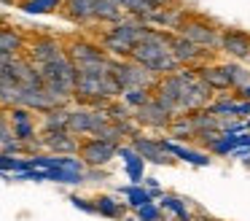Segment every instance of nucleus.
<instances>
[{
	"instance_id": "f257e3e1",
	"label": "nucleus",
	"mask_w": 250,
	"mask_h": 221,
	"mask_svg": "<svg viewBox=\"0 0 250 221\" xmlns=\"http://www.w3.org/2000/svg\"><path fill=\"white\" fill-rule=\"evenodd\" d=\"M169 35L167 30H156V27H148V32L143 35V41L132 49L129 59L137 65H143L146 70H151L156 78L169 75L178 70V62L169 54Z\"/></svg>"
},
{
	"instance_id": "f03ea898",
	"label": "nucleus",
	"mask_w": 250,
	"mask_h": 221,
	"mask_svg": "<svg viewBox=\"0 0 250 221\" xmlns=\"http://www.w3.org/2000/svg\"><path fill=\"white\" fill-rule=\"evenodd\" d=\"M41 84L57 100V105H70L73 102V86H76V65L67 59V54L57 57L54 62H46L38 68Z\"/></svg>"
},
{
	"instance_id": "7ed1b4c3",
	"label": "nucleus",
	"mask_w": 250,
	"mask_h": 221,
	"mask_svg": "<svg viewBox=\"0 0 250 221\" xmlns=\"http://www.w3.org/2000/svg\"><path fill=\"white\" fill-rule=\"evenodd\" d=\"M178 35H183L186 41H191L196 49H205V51H218V38H221V27L215 22L205 19L199 14H186L183 19L175 27Z\"/></svg>"
},
{
	"instance_id": "20e7f679",
	"label": "nucleus",
	"mask_w": 250,
	"mask_h": 221,
	"mask_svg": "<svg viewBox=\"0 0 250 221\" xmlns=\"http://www.w3.org/2000/svg\"><path fill=\"white\" fill-rule=\"evenodd\" d=\"M110 75L119 84V89H153L156 86V75L146 70L143 65L132 62V59H110Z\"/></svg>"
},
{
	"instance_id": "39448f33",
	"label": "nucleus",
	"mask_w": 250,
	"mask_h": 221,
	"mask_svg": "<svg viewBox=\"0 0 250 221\" xmlns=\"http://www.w3.org/2000/svg\"><path fill=\"white\" fill-rule=\"evenodd\" d=\"M108 113L105 108H83V105H76L67 111V132L76 135V138H92L97 135V129L103 124H108Z\"/></svg>"
},
{
	"instance_id": "423d86ee",
	"label": "nucleus",
	"mask_w": 250,
	"mask_h": 221,
	"mask_svg": "<svg viewBox=\"0 0 250 221\" xmlns=\"http://www.w3.org/2000/svg\"><path fill=\"white\" fill-rule=\"evenodd\" d=\"M62 54H65V43L57 35H49V32H38V35L27 38V46H24V57H27L35 68H41V65H46V62H54Z\"/></svg>"
},
{
	"instance_id": "0eeeda50",
	"label": "nucleus",
	"mask_w": 250,
	"mask_h": 221,
	"mask_svg": "<svg viewBox=\"0 0 250 221\" xmlns=\"http://www.w3.org/2000/svg\"><path fill=\"white\" fill-rule=\"evenodd\" d=\"M116 154H119V143L100 138H81V146H78V159L86 167H105L116 159Z\"/></svg>"
},
{
	"instance_id": "6e6552de",
	"label": "nucleus",
	"mask_w": 250,
	"mask_h": 221,
	"mask_svg": "<svg viewBox=\"0 0 250 221\" xmlns=\"http://www.w3.org/2000/svg\"><path fill=\"white\" fill-rule=\"evenodd\" d=\"M65 54L76 68H89V65H103L108 62V54L100 49L97 41H86V38H73L70 43H65Z\"/></svg>"
},
{
	"instance_id": "1a4fd4ad",
	"label": "nucleus",
	"mask_w": 250,
	"mask_h": 221,
	"mask_svg": "<svg viewBox=\"0 0 250 221\" xmlns=\"http://www.w3.org/2000/svg\"><path fill=\"white\" fill-rule=\"evenodd\" d=\"M169 54L178 62V68H196V65H205L212 59L215 51H205V49H196L191 41H186L183 35L172 32L169 35Z\"/></svg>"
},
{
	"instance_id": "9d476101",
	"label": "nucleus",
	"mask_w": 250,
	"mask_h": 221,
	"mask_svg": "<svg viewBox=\"0 0 250 221\" xmlns=\"http://www.w3.org/2000/svg\"><path fill=\"white\" fill-rule=\"evenodd\" d=\"M175 113H169L164 105H159L156 100H148L146 105H140L137 111H132V119L140 129H153V132H167L169 122H172Z\"/></svg>"
},
{
	"instance_id": "9b49d317",
	"label": "nucleus",
	"mask_w": 250,
	"mask_h": 221,
	"mask_svg": "<svg viewBox=\"0 0 250 221\" xmlns=\"http://www.w3.org/2000/svg\"><path fill=\"white\" fill-rule=\"evenodd\" d=\"M218 51L226 54L234 62H245V59L250 57V32L237 30V27H221Z\"/></svg>"
},
{
	"instance_id": "f8f14e48",
	"label": "nucleus",
	"mask_w": 250,
	"mask_h": 221,
	"mask_svg": "<svg viewBox=\"0 0 250 221\" xmlns=\"http://www.w3.org/2000/svg\"><path fill=\"white\" fill-rule=\"evenodd\" d=\"M38 143L43 154L54 156H78V146L81 138L70 135L67 129H57V132H38Z\"/></svg>"
},
{
	"instance_id": "ddd939ff",
	"label": "nucleus",
	"mask_w": 250,
	"mask_h": 221,
	"mask_svg": "<svg viewBox=\"0 0 250 221\" xmlns=\"http://www.w3.org/2000/svg\"><path fill=\"white\" fill-rule=\"evenodd\" d=\"M126 143L132 146V148L137 151V156H140L143 162H151V165H172V156L167 154V148H164V140L162 138H151V135H143L137 132L132 140H126Z\"/></svg>"
},
{
	"instance_id": "4468645a",
	"label": "nucleus",
	"mask_w": 250,
	"mask_h": 221,
	"mask_svg": "<svg viewBox=\"0 0 250 221\" xmlns=\"http://www.w3.org/2000/svg\"><path fill=\"white\" fill-rule=\"evenodd\" d=\"M8 124H11V135L19 143H30V140L38 138V113L27 111L22 105L8 108Z\"/></svg>"
},
{
	"instance_id": "2eb2a0df",
	"label": "nucleus",
	"mask_w": 250,
	"mask_h": 221,
	"mask_svg": "<svg viewBox=\"0 0 250 221\" xmlns=\"http://www.w3.org/2000/svg\"><path fill=\"white\" fill-rule=\"evenodd\" d=\"M3 73H6L14 84H19V86H43V84H41L38 68H35V65L24 57V54L8 59V65L3 68Z\"/></svg>"
},
{
	"instance_id": "dca6fc26",
	"label": "nucleus",
	"mask_w": 250,
	"mask_h": 221,
	"mask_svg": "<svg viewBox=\"0 0 250 221\" xmlns=\"http://www.w3.org/2000/svg\"><path fill=\"white\" fill-rule=\"evenodd\" d=\"M105 30H108L113 38H119V41L129 43V46H137V43L143 41V35L148 32V25L140 22V19H132V16H121L119 22L108 25Z\"/></svg>"
},
{
	"instance_id": "f3484780",
	"label": "nucleus",
	"mask_w": 250,
	"mask_h": 221,
	"mask_svg": "<svg viewBox=\"0 0 250 221\" xmlns=\"http://www.w3.org/2000/svg\"><path fill=\"white\" fill-rule=\"evenodd\" d=\"M19 105L33 111V113H46V111H51V108H57V100L43 89V86H22Z\"/></svg>"
},
{
	"instance_id": "a211bd4d",
	"label": "nucleus",
	"mask_w": 250,
	"mask_h": 221,
	"mask_svg": "<svg viewBox=\"0 0 250 221\" xmlns=\"http://www.w3.org/2000/svg\"><path fill=\"white\" fill-rule=\"evenodd\" d=\"M94 5H97V0H62L60 14L67 22H73V25H92Z\"/></svg>"
},
{
	"instance_id": "6ab92c4d",
	"label": "nucleus",
	"mask_w": 250,
	"mask_h": 221,
	"mask_svg": "<svg viewBox=\"0 0 250 221\" xmlns=\"http://www.w3.org/2000/svg\"><path fill=\"white\" fill-rule=\"evenodd\" d=\"M164 140V138H162ZM164 148H167V154L172 156V159H180V162H188V165H194V167H207L210 165V156L205 154V151H196V148H191V146H183V143H175V140H164Z\"/></svg>"
},
{
	"instance_id": "aec40b11",
	"label": "nucleus",
	"mask_w": 250,
	"mask_h": 221,
	"mask_svg": "<svg viewBox=\"0 0 250 221\" xmlns=\"http://www.w3.org/2000/svg\"><path fill=\"white\" fill-rule=\"evenodd\" d=\"M186 16V8L178 5V8H153L151 14L146 16V25L148 27H156V30H167V32H175L178 22Z\"/></svg>"
},
{
	"instance_id": "412c9836",
	"label": "nucleus",
	"mask_w": 250,
	"mask_h": 221,
	"mask_svg": "<svg viewBox=\"0 0 250 221\" xmlns=\"http://www.w3.org/2000/svg\"><path fill=\"white\" fill-rule=\"evenodd\" d=\"M196 78L202 81V84H207L215 95H223V92H231V86H229V81H226V75H223V70H221V65H210V62H205V65H196Z\"/></svg>"
},
{
	"instance_id": "4be33fe9",
	"label": "nucleus",
	"mask_w": 250,
	"mask_h": 221,
	"mask_svg": "<svg viewBox=\"0 0 250 221\" xmlns=\"http://www.w3.org/2000/svg\"><path fill=\"white\" fill-rule=\"evenodd\" d=\"M24 46H27V35L17 27H3L0 30V54H6V57H19L24 54Z\"/></svg>"
},
{
	"instance_id": "5701e85b",
	"label": "nucleus",
	"mask_w": 250,
	"mask_h": 221,
	"mask_svg": "<svg viewBox=\"0 0 250 221\" xmlns=\"http://www.w3.org/2000/svg\"><path fill=\"white\" fill-rule=\"evenodd\" d=\"M116 156H121V159H124V167H126V175H129V181L132 183H143V172H146V162L140 159V156H137V151L132 148L129 143H121L119 146V154Z\"/></svg>"
},
{
	"instance_id": "b1692460",
	"label": "nucleus",
	"mask_w": 250,
	"mask_h": 221,
	"mask_svg": "<svg viewBox=\"0 0 250 221\" xmlns=\"http://www.w3.org/2000/svg\"><path fill=\"white\" fill-rule=\"evenodd\" d=\"M237 105H239V97L234 92H223V95H215L207 102V111L218 119H237Z\"/></svg>"
},
{
	"instance_id": "393cba45",
	"label": "nucleus",
	"mask_w": 250,
	"mask_h": 221,
	"mask_svg": "<svg viewBox=\"0 0 250 221\" xmlns=\"http://www.w3.org/2000/svg\"><path fill=\"white\" fill-rule=\"evenodd\" d=\"M221 70H223V75H226L231 92H242L245 86L250 84V68H245L242 62L229 59V62H221Z\"/></svg>"
},
{
	"instance_id": "a878e982",
	"label": "nucleus",
	"mask_w": 250,
	"mask_h": 221,
	"mask_svg": "<svg viewBox=\"0 0 250 221\" xmlns=\"http://www.w3.org/2000/svg\"><path fill=\"white\" fill-rule=\"evenodd\" d=\"M67 111H70V105H57V108H51V111L41 113L38 132H57V129H67Z\"/></svg>"
},
{
	"instance_id": "bb28decb",
	"label": "nucleus",
	"mask_w": 250,
	"mask_h": 221,
	"mask_svg": "<svg viewBox=\"0 0 250 221\" xmlns=\"http://www.w3.org/2000/svg\"><path fill=\"white\" fill-rule=\"evenodd\" d=\"M92 202H94V213L103 216V219L119 221V219H124V213H126L124 205H121L116 197H110V194H100V197L92 199Z\"/></svg>"
},
{
	"instance_id": "cd10ccee",
	"label": "nucleus",
	"mask_w": 250,
	"mask_h": 221,
	"mask_svg": "<svg viewBox=\"0 0 250 221\" xmlns=\"http://www.w3.org/2000/svg\"><path fill=\"white\" fill-rule=\"evenodd\" d=\"M121 16H124V11H121L119 0H97V5H94V22H100V25H113Z\"/></svg>"
},
{
	"instance_id": "c85d7f7f",
	"label": "nucleus",
	"mask_w": 250,
	"mask_h": 221,
	"mask_svg": "<svg viewBox=\"0 0 250 221\" xmlns=\"http://www.w3.org/2000/svg\"><path fill=\"white\" fill-rule=\"evenodd\" d=\"M159 208L167 210V213H172L178 221H194V216H191L188 205H186L183 197H172V194H162V202H159Z\"/></svg>"
},
{
	"instance_id": "c756f323",
	"label": "nucleus",
	"mask_w": 250,
	"mask_h": 221,
	"mask_svg": "<svg viewBox=\"0 0 250 221\" xmlns=\"http://www.w3.org/2000/svg\"><path fill=\"white\" fill-rule=\"evenodd\" d=\"M60 5H62V0H19L17 8L33 16H43V14H57Z\"/></svg>"
},
{
	"instance_id": "7c9ffc66",
	"label": "nucleus",
	"mask_w": 250,
	"mask_h": 221,
	"mask_svg": "<svg viewBox=\"0 0 250 221\" xmlns=\"http://www.w3.org/2000/svg\"><path fill=\"white\" fill-rule=\"evenodd\" d=\"M121 194L126 197V205L129 208H140V205H146V202H153V197H151V192H148L143 183H132V186H124L121 189Z\"/></svg>"
},
{
	"instance_id": "2f4dec72",
	"label": "nucleus",
	"mask_w": 250,
	"mask_h": 221,
	"mask_svg": "<svg viewBox=\"0 0 250 221\" xmlns=\"http://www.w3.org/2000/svg\"><path fill=\"white\" fill-rule=\"evenodd\" d=\"M46 181H54V183H67V186H78L83 183V172L76 170H65V167H54V170H46Z\"/></svg>"
},
{
	"instance_id": "473e14b6",
	"label": "nucleus",
	"mask_w": 250,
	"mask_h": 221,
	"mask_svg": "<svg viewBox=\"0 0 250 221\" xmlns=\"http://www.w3.org/2000/svg\"><path fill=\"white\" fill-rule=\"evenodd\" d=\"M151 97H153V92H151V89H124L119 100L124 102V105L129 108V111H137V108L146 105V102L151 100Z\"/></svg>"
},
{
	"instance_id": "72a5a7b5",
	"label": "nucleus",
	"mask_w": 250,
	"mask_h": 221,
	"mask_svg": "<svg viewBox=\"0 0 250 221\" xmlns=\"http://www.w3.org/2000/svg\"><path fill=\"white\" fill-rule=\"evenodd\" d=\"M105 113H108L110 122H126V119H132V111L121 100H110L108 105H105Z\"/></svg>"
},
{
	"instance_id": "f704fd0d",
	"label": "nucleus",
	"mask_w": 250,
	"mask_h": 221,
	"mask_svg": "<svg viewBox=\"0 0 250 221\" xmlns=\"http://www.w3.org/2000/svg\"><path fill=\"white\" fill-rule=\"evenodd\" d=\"M137 221H162V208L153 202H146L137 208Z\"/></svg>"
},
{
	"instance_id": "c9c22d12",
	"label": "nucleus",
	"mask_w": 250,
	"mask_h": 221,
	"mask_svg": "<svg viewBox=\"0 0 250 221\" xmlns=\"http://www.w3.org/2000/svg\"><path fill=\"white\" fill-rule=\"evenodd\" d=\"M245 132L242 119H221V135H239Z\"/></svg>"
},
{
	"instance_id": "e433bc0d",
	"label": "nucleus",
	"mask_w": 250,
	"mask_h": 221,
	"mask_svg": "<svg viewBox=\"0 0 250 221\" xmlns=\"http://www.w3.org/2000/svg\"><path fill=\"white\" fill-rule=\"evenodd\" d=\"M70 205H73V208H78L81 213L94 216V202H92V199H86V197H81V194H73V197H70Z\"/></svg>"
},
{
	"instance_id": "4c0bfd02",
	"label": "nucleus",
	"mask_w": 250,
	"mask_h": 221,
	"mask_svg": "<svg viewBox=\"0 0 250 221\" xmlns=\"http://www.w3.org/2000/svg\"><path fill=\"white\" fill-rule=\"evenodd\" d=\"M11 138L14 135H11V124H8V113H6V108H0V146Z\"/></svg>"
},
{
	"instance_id": "58836bf2",
	"label": "nucleus",
	"mask_w": 250,
	"mask_h": 221,
	"mask_svg": "<svg viewBox=\"0 0 250 221\" xmlns=\"http://www.w3.org/2000/svg\"><path fill=\"white\" fill-rule=\"evenodd\" d=\"M151 3V8H178V5H183L180 0H148Z\"/></svg>"
},
{
	"instance_id": "ea45409f",
	"label": "nucleus",
	"mask_w": 250,
	"mask_h": 221,
	"mask_svg": "<svg viewBox=\"0 0 250 221\" xmlns=\"http://www.w3.org/2000/svg\"><path fill=\"white\" fill-rule=\"evenodd\" d=\"M237 97H239V100H250V84L245 86L242 92H237Z\"/></svg>"
},
{
	"instance_id": "a19ab883",
	"label": "nucleus",
	"mask_w": 250,
	"mask_h": 221,
	"mask_svg": "<svg viewBox=\"0 0 250 221\" xmlns=\"http://www.w3.org/2000/svg\"><path fill=\"white\" fill-rule=\"evenodd\" d=\"M8 59H11V57H6V54H0V70H3V68L8 65Z\"/></svg>"
},
{
	"instance_id": "79ce46f5",
	"label": "nucleus",
	"mask_w": 250,
	"mask_h": 221,
	"mask_svg": "<svg viewBox=\"0 0 250 221\" xmlns=\"http://www.w3.org/2000/svg\"><path fill=\"white\" fill-rule=\"evenodd\" d=\"M19 0H0V5H17Z\"/></svg>"
},
{
	"instance_id": "37998d69",
	"label": "nucleus",
	"mask_w": 250,
	"mask_h": 221,
	"mask_svg": "<svg viewBox=\"0 0 250 221\" xmlns=\"http://www.w3.org/2000/svg\"><path fill=\"white\" fill-rule=\"evenodd\" d=\"M245 129H248V132H250V119H245Z\"/></svg>"
},
{
	"instance_id": "c03bdc74",
	"label": "nucleus",
	"mask_w": 250,
	"mask_h": 221,
	"mask_svg": "<svg viewBox=\"0 0 250 221\" xmlns=\"http://www.w3.org/2000/svg\"><path fill=\"white\" fill-rule=\"evenodd\" d=\"M3 27H6V19H3V16H0V30H3Z\"/></svg>"
},
{
	"instance_id": "a18cd8bd",
	"label": "nucleus",
	"mask_w": 250,
	"mask_h": 221,
	"mask_svg": "<svg viewBox=\"0 0 250 221\" xmlns=\"http://www.w3.org/2000/svg\"><path fill=\"white\" fill-rule=\"evenodd\" d=\"M248 62H250V57H248Z\"/></svg>"
},
{
	"instance_id": "49530a36",
	"label": "nucleus",
	"mask_w": 250,
	"mask_h": 221,
	"mask_svg": "<svg viewBox=\"0 0 250 221\" xmlns=\"http://www.w3.org/2000/svg\"><path fill=\"white\" fill-rule=\"evenodd\" d=\"M119 3H121V0H119Z\"/></svg>"
}]
</instances>
